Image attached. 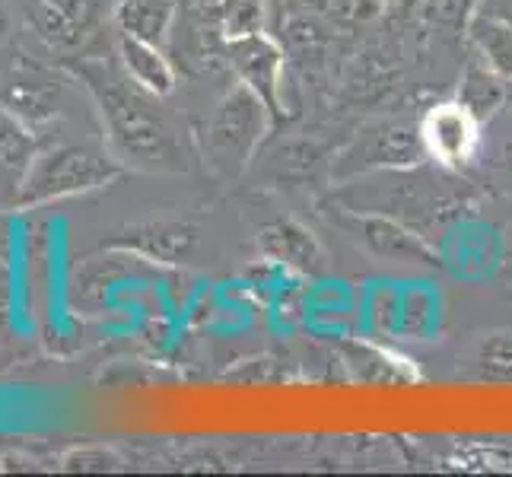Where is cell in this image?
<instances>
[{"mask_svg": "<svg viewBox=\"0 0 512 477\" xmlns=\"http://www.w3.org/2000/svg\"><path fill=\"white\" fill-rule=\"evenodd\" d=\"M86 80L121 159L147 169H185L179 134L160 109H153L156 96L140 90L128 74L115 77L102 70H86Z\"/></svg>", "mask_w": 512, "mask_h": 477, "instance_id": "cell-1", "label": "cell"}, {"mask_svg": "<svg viewBox=\"0 0 512 477\" xmlns=\"http://www.w3.org/2000/svg\"><path fill=\"white\" fill-rule=\"evenodd\" d=\"M271 112L249 86L236 83L201 128V156L220 179H236L255 159L264 134L271 128Z\"/></svg>", "mask_w": 512, "mask_h": 477, "instance_id": "cell-2", "label": "cell"}, {"mask_svg": "<svg viewBox=\"0 0 512 477\" xmlns=\"http://www.w3.org/2000/svg\"><path fill=\"white\" fill-rule=\"evenodd\" d=\"M118 172V159H112L109 153L86 144H61L45 153H35L20 194L13 201L20 207H39L48 201L74 198V194L109 185Z\"/></svg>", "mask_w": 512, "mask_h": 477, "instance_id": "cell-3", "label": "cell"}, {"mask_svg": "<svg viewBox=\"0 0 512 477\" xmlns=\"http://www.w3.org/2000/svg\"><path fill=\"white\" fill-rule=\"evenodd\" d=\"M427 159L420 125L388 118L369 125L357 140L331 163L334 179H353L366 172H392V169H414Z\"/></svg>", "mask_w": 512, "mask_h": 477, "instance_id": "cell-4", "label": "cell"}, {"mask_svg": "<svg viewBox=\"0 0 512 477\" xmlns=\"http://www.w3.org/2000/svg\"><path fill=\"white\" fill-rule=\"evenodd\" d=\"M331 223L344 229V233L382 261L395 264H420V268H436L439 255L433 245L423 239L417 229L404 226L401 220L376 214V210H353V207H338L331 214Z\"/></svg>", "mask_w": 512, "mask_h": 477, "instance_id": "cell-5", "label": "cell"}, {"mask_svg": "<svg viewBox=\"0 0 512 477\" xmlns=\"http://www.w3.org/2000/svg\"><path fill=\"white\" fill-rule=\"evenodd\" d=\"M226 64L242 86H249V90L268 105L274 121L287 118V99H284L287 51L268 29L229 42L226 45Z\"/></svg>", "mask_w": 512, "mask_h": 477, "instance_id": "cell-6", "label": "cell"}, {"mask_svg": "<svg viewBox=\"0 0 512 477\" xmlns=\"http://www.w3.org/2000/svg\"><path fill=\"white\" fill-rule=\"evenodd\" d=\"M417 125H420V137H423V147H427V156L446 169L468 166L481 150L484 125L458 99L430 105Z\"/></svg>", "mask_w": 512, "mask_h": 477, "instance_id": "cell-7", "label": "cell"}, {"mask_svg": "<svg viewBox=\"0 0 512 477\" xmlns=\"http://www.w3.org/2000/svg\"><path fill=\"white\" fill-rule=\"evenodd\" d=\"M172 55L179 58V67L188 74H207L226 64V35L220 26L217 7H188L182 4L179 20H175L169 42Z\"/></svg>", "mask_w": 512, "mask_h": 477, "instance_id": "cell-8", "label": "cell"}, {"mask_svg": "<svg viewBox=\"0 0 512 477\" xmlns=\"http://www.w3.org/2000/svg\"><path fill=\"white\" fill-rule=\"evenodd\" d=\"M115 249L134 252L160 264H188L201 249V229L182 220H150L134 223L112 239Z\"/></svg>", "mask_w": 512, "mask_h": 477, "instance_id": "cell-9", "label": "cell"}, {"mask_svg": "<svg viewBox=\"0 0 512 477\" xmlns=\"http://www.w3.org/2000/svg\"><path fill=\"white\" fill-rule=\"evenodd\" d=\"M258 252L306 277L325 274V249L309 226L293 217H274L258 229Z\"/></svg>", "mask_w": 512, "mask_h": 477, "instance_id": "cell-10", "label": "cell"}, {"mask_svg": "<svg viewBox=\"0 0 512 477\" xmlns=\"http://www.w3.org/2000/svg\"><path fill=\"white\" fill-rule=\"evenodd\" d=\"M29 23L42 42L70 51L96 26V0H29Z\"/></svg>", "mask_w": 512, "mask_h": 477, "instance_id": "cell-11", "label": "cell"}, {"mask_svg": "<svg viewBox=\"0 0 512 477\" xmlns=\"http://www.w3.org/2000/svg\"><path fill=\"white\" fill-rule=\"evenodd\" d=\"M118 64L140 90H147L156 99L175 90V64L163 45H150L118 32Z\"/></svg>", "mask_w": 512, "mask_h": 477, "instance_id": "cell-12", "label": "cell"}, {"mask_svg": "<svg viewBox=\"0 0 512 477\" xmlns=\"http://www.w3.org/2000/svg\"><path fill=\"white\" fill-rule=\"evenodd\" d=\"M179 10L182 0H121L115 7V26L121 35L166 48Z\"/></svg>", "mask_w": 512, "mask_h": 477, "instance_id": "cell-13", "label": "cell"}, {"mask_svg": "<svg viewBox=\"0 0 512 477\" xmlns=\"http://www.w3.org/2000/svg\"><path fill=\"white\" fill-rule=\"evenodd\" d=\"M506 83L497 70H490L484 61L474 58L471 64H465L462 77H458V90H455V99L465 105V109L487 125L490 118H497V112L506 105Z\"/></svg>", "mask_w": 512, "mask_h": 477, "instance_id": "cell-14", "label": "cell"}, {"mask_svg": "<svg viewBox=\"0 0 512 477\" xmlns=\"http://www.w3.org/2000/svg\"><path fill=\"white\" fill-rule=\"evenodd\" d=\"M465 32L478 61H484L490 70H497L503 80L512 83V23L503 16L474 13Z\"/></svg>", "mask_w": 512, "mask_h": 477, "instance_id": "cell-15", "label": "cell"}, {"mask_svg": "<svg viewBox=\"0 0 512 477\" xmlns=\"http://www.w3.org/2000/svg\"><path fill=\"white\" fill-rule=\"evenodd\" d=\"M35 159V140L29 128L13 112L0 109V185H10L20 194V185Z\"/></svg>", "mask_w": 512, "mask_h": 477, "instance_id": "cell-16", "label": "cell"}, {"mask_svg": "<svg viewBox=\"0 0 512 477\" xmlns=\"http://www.w3.org/2000/svg\"><path fill=\"white\" fill-rule=\"evenodd\" d=\"M471 366L478 379L487 382H512V331L484 334L474 347Z\"/></svg>", "mask_w": 512, "mask_h": 477, "instance_id": "cell-17", "label": "cell"}, {"mask_svg": "<svg viewBox=\"0 0 512 477\" xmlns=\"http://www.w3.org/2000/svg\"><path fill=\"white\" fill-rule=\"evenodd\" d=\"M217 10H220V26L226 42H233L268 29L271 0H220Z\"/></svg>", "mask_w": 512, "mask_h": 477, "instance_id": "cell-18", "label": "cell"}, {"mask_svg": "<svg viewBox=\"0 0 512 477\" xmlns=\"http://www.w3.org/2000/svg\"><path fill=\"white\" fill-rule=\"evenodd\" d=\"M4 109L13 112L23 125H32V121H45L55 112V99H51V90L45 83H26L16 80L10 86V93L4 99Z\"/></svg>", "mask_w": 512, "mask_h": 477, "instance_id": "cell-19", "label": "cell"}, {"mask_svg": "<svg viewBox=\"0 0 512 477\" xmlns=\"http://www.w3.org/2000/svg\"><path fill=\"white\" fill-rule=\"evenodd\" d=\"M481 0H423V20H430L436 26L449 29H465L471 23V16L478 13Z\"/></svg>", "mask_w": 512, "mask_h": 477, "instance_id": "cell-20", "label": "cell"}, {"mask_svg": "<svg viewBox=\"0 0 512 477\" xmlns=\"http://www.w3.org/2000/svg\"><path fill=\"white\" fill-rule=\"evenodd\" d=\"M118 468V458L105 449L96 452H77L67 458V471H115Z\"/></svg>", "mask_w": 512, "mask_h": 477, "instance_id": "cell-21", "label": "cell"}, {"mask_svg": "<svg viewBox=\"0 0 512 477\" xmlns=\"http://www.w3.org/2000/svg\"><path fill=\"white\" fill-rule=\"evenodd\" d=\"M334 0H277L280 20H290V16H325L331 10Z\"/></svg>", "mask_w": 512, "mask_h": 477, "instance_id": "cell-22", "label": "cell"}, {"mask_svg": "<svg viewBox=\"0 0 512 477\" xmlns=\"http://www.w3.org/2000/svg\"><path fill=\"white\" fill-rule=\"evenodd\" d=\"M392 7V0H350V16L360 23L379 20V16Z\"/></svg>", "mask_w": 512, "mask_h": 477, "instance_id": "cell-23", "label": "cell"}, {"mask_svg": "<svg viewBox=\"0 0 512 477\" xmlns=\"http://www.w3.org/2000/svg\"><path fill=\"white\" fill-rule=\"evenodd\" d=\"M392 7H395L401 16H414V13H420L423 0H392Z\"/></svg>", "mask_w": 512, "mask_h": 477, "instance_id": "cell-24", "label": "cell"}, {"mask_svg": "<svg viewBox=\"0 0 512 477\" xmlns=\"http://www.w3.org/2000/svg\"><path fill=\"white\" fill-rule=\"evenodd\" d=\"M503 261H506V268L512 271V226L506 229V236H503Z\"/></svg>", "mask_w": 512, "mask_h": 477, "instance_id": "cell-25", "label": "cell"}, {"mask_svg": "<svg viewBox=\"0 0 512 477\" xmlns=\"http://www.w3.org/2000/svg\"><path fill=\"white\" fill-rule=\"evenodd\" d=\"M7 35H10V20H7V13H0V45L7 42Z\"/></svg>", "mask_w": 512, "mask_h": 477, "instance_id": "cell-26", "label": "cell"}, {"mask_svg": "<svg viewBox=\"0 0 512 477\" xmlns=\"http://www.w3.org/2000/svg\"><path fill=\"white\" fill-rule=\"evenodd\" d=\"M188 7H220V0H182Z\"/></svg>", "mask_w": 512, "mask_h": 477, "instance_id": "cell-27", "label": "cell"}, {"mask_svg": "<svg viewBox=\"0 0 512 477\" xmlns=\"http://www.w3.org/2000/svg\"><path fill=\"white\" fill-rule=\"evenodd\" d=\"M271 4H274V7H277V0H271Z\"/></svg>", "mask_w": 512, "mask_h": 477, "instance_id": "cell-28", "label": "cell"}]
</instances>
